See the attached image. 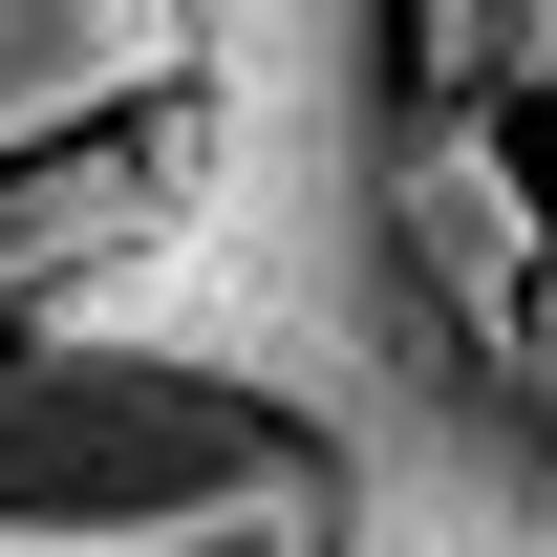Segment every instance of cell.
I'll use <instances>...</instances> for the list:
<instances>
[{
    "mask_svg": "<svg viewBox=\"0 0 557 557\" xmlns=\"http://www.w3.org/2000/svg\"><path fill=\"white\" fill-rule=\"evenodd\" d=\"M364 214H386V278L429 300V344L472 364L493 450H536L557 472V214L536 172H515V129L493 108H364Z\"/></svg>",
    "mask_w": 557,
    "mask_h": 557,
    "instance_id": "cell-2",
    "label": "cell"
},
{
    "mask_svg": "<svg viewBox=\"0 0 557 557\" xmlns=\"http://www.w3.org/2000/svg\"><path fill=\"white\" fill-rule=\"evenodd\" d=\"M194 65H214V22H150V0H0V172H65V150L172 129Z\"/></svg>",
    "mask_w": 557,
    "mask_h": 557,
    "instance_id": "cell-3",
    "label": "cell"
},
{
    "mask_svg": "<svg viewBox=\"0 0 557 557\" xmlns=\"http://www.w3.org/2000/svg\"><path fill=\"white\" fill-rule=\"evenodd\" d=\"M150 258H172V129L65 150V172H0V344L86 322V278H150Z\"/></svg>",
    "mask_w": 557,
    "mask_h": 557,
    "instance_id": "cell-4",
    "label": "cell"
},
{
    "mask_svg": "<svg viewBox=\"0 0 557 557\" xmlns=\"http://www.w3.org/2000/svg\"><path fill=\"white\" fill-rule=\"evenodd\" d=\"M0 557H344V450L258 364L44 322L0 344Z\"/></svg>",
    "mask_w": 557,
    "mask_h": 557,
    "instance_id": "cell-1",
    "label": "cell"
}]
</instances>
